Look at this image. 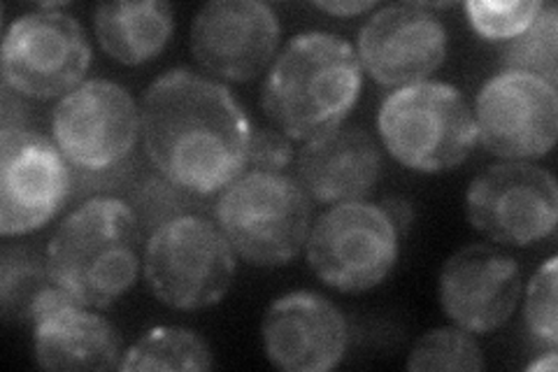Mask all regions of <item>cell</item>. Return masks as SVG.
<instances>
[{
    "label": "cell",
    "instance_id": "6",
    "mask_svg": "<svg viewBox=\"0 0 558 372\" xmlns=\"http://www.w3.org/2000/svg\"><path fill=\"white\" fill-rule=\"evenodd\" d=\"M235 252L217 221L184 215L145 242L147 287L170 310L194 312L221 303L235 277Z\"/></svg>",
    "mask_w": 558,
    "mask_h": 372
},
{
    "label": "cell",
    "instance_id": "23",
    "mask_svg": "<svg viewBox=\"0 0 558 372\" xmlns=\"http://www.w3.org/2000/svg\"><path fill=\"white\" fill-rule=\"evenodd\" d=\"M484 353L473 333L459 326H442L424 333L408 357L412 372H480Z\"/></svg>",
    "mask_w": 558,
    "mask_h": 372
},
{
    "label": "cell",
    "instance_id": "14",
    "mask_svg": "<svg viewBox=\"0 0 558 372\" xmlns=\"http://www.w3.org/2000/svg\"><path fill=\"white\" fill-rule=\"evenodd\" d=\"M361 68L377 84L403 88L426 82L447 59V28L424 3L387 5L359 33Z\"/></svg>",
    "mask_w": 558,
    "mask_h": 372
},
{
    "label": "cell",
    "instance_id": "10",
    "mask_svg": "<svg viewBox=\"0 0 558 372\" xmlns=\"http://www.w3.org/2000/svg\"><path fill=\"white\" fill-rule=\"evenodd\" d=\"M468 221L488 240L531 247L558 226L556 177L529 161H502L482 170L465 193Z\"/></svg>",
    "mask_w": 558,
    "mask_h": 372
},
{
    "label": "cell",
    "instance_id": "11",
    "mask_svg": "<svg viewBox=\"0 0 558 372\" xmlns=\"http://www.w3.org/2000/svg\"><path fill=\"white\" fill-rule=\"evenodd\" d=\"M73 196V166L54 140L28 127L0 129V236L40 230Z\"/></svg>",
    "mask_w": 558,
    "mask_h": 372
},
{
    "label": "cell",
    "instance_id": "19",
    "mask_svg": "<svg viewBox=\"0 0 558 372\" xmlns=\"http://www.w3.org/2000/svg\"><path fill=\"white\" fill-rule=\"evenodd\" d=\"M100 49L121 65L156 59L174 33V10L163 0H114L94 10Z\"/></svg>",
    "mask_w": 558,
    "mask_h": 372
},
{
    "label": "cell",
    "instance_id": "29",
    "mask_svg": "<svg viewBox=\"0 0 558 372\" xmlns=\"http://www.w3.org/2000/svg\"><path fill=\"white\" fill-rule=\"evenodd\" d=\"M314 8L336 14V16H359L365 12H373L377 8V0H326V3H314Z\"/></svg>",
    "mask_w": 558,
    "mask_h": 372
},
{
    "label": "cell",
    "instance_id": "13",
    "mask_svg": "<svg viewBox=\"0 0 558 372\" xmlns=\"http://www.w3.org/2000/svg\"><path fill=\"white\" fill-rule=\"evenodd\" d=\"M282 26L260 0H213L191 24V55L223 82H250L275 61Z\"/></svg>",
    "mask_w": 558,
    "mask_h": 372
},
{
    "label": "cell",
    "instance_id": "8",
    "mask_svg": "<svg viewBox=\"0 0 558 372\" xmlns=\"http://www.w3.org/2000/svg\"><path fill=\"white\" fill-rule=\"evenodd\" d=\"M61 5H43L8 26L3 38V84L22 98H63L82 82L92 45L82 24Z\"/></svg>",
    "mask_w": 558,
    "mask_h": 372
},
{
    "label": "cell",
    "instance_id": "21",
    "mask_svg": "<svg viewBox=\"0 0 558 372\" xmlns=\"http://www.w3.org/2000/svg\"><path fill=\"white\" fill-rule=\"evenodd\" d=\"M54 287L47 256L33 247H3L0 252V310L8 324H31L43 293Z\"/></svg>",
    "mask_w": 558,
    "mask_h": 372
},
{
    "label": "cell",
    "instance_id": "5",
    "mask_svg": "<svg viewBox=\"0 0 558 372\" xmlns=\"http://www.w3.org/2000/svg\"><path fill=\"white\" fill-rule=\"evenodd\" d=\"M377 131L400 166L424 175L459 168L477 145L475 115L465 96L433 80L396 88L384 98Z\"/></svg>",
    "mask_w": 558,
    "mask_h": 372
},
{
    "label": "cell",
    "instance_id": "25",
    "mask_svg": "<svg viewBox=\"0 0 558 372\" xmlns=\"http://www.w3.org/2000/svg\"><path fill=\"white\" fill-rule=\"evenodd\" d=\"M543 8V0H468L463 5L480 38L502 45L526 31Z\"/></svg>",
    "mask_w": 558,
    "mask_h": 372
},
{
    "label": "cell",
    "instance_id": "30",
    "mask_svg": "<svg viewBox=\"0 0 558 372\" xmlns=\"http://www.w3.org/2000/svg\"><path fill=\"white\" fill-rule=\"evenodd\" d=\"M529 370H547V372H554L556 370V349H547L545 359H537L535 363L529 365Z\"/></svg>",
    "mask_w": 558,
    "mask_h": 372
},
{
    "label": "cell",
    "instance_id": "28",
    "mask_svg": "<svg viewBox=\"0 0 558 372\" xmlns=\"http://www.w3.org/2000/svg\"><path fill=\"white\" fill-rule=\"evenodd\" d=\"M379 207H381L384 212H387V217H389L391 224L396 226L400 238H403V236L408 233V228L412 226V219H414L412 205H410L405 199L389 196V199H384V201L379 203Z\"/></svg>",
    "mask_w": 558,
    "mask_h": 372
},
{
    "label": "cell",
    "instance_id": "24",
    "mask_svg": "<svg viewBox=\"0 0 558 372\" xmlns=\"http://www.w3.org/2000/svg\"><path fill=\"white\" fill-rule=\"evenodd\" d=\"M124 201L133 207L145 240H149L154 230H159L172 219L184 215H203L201 199L174 187L161 172L143 175L140 180H135Z\"/></svg>",
    "mask_w": 558,
    "mask_h": 372
},
{
    "label": "cell",
    "instance_id": "20",
    "mask_svg": "<svg viewBox=\"0 0 558 372\" xmlns=\"http://www.w3.org/2000/svg\"><path fill=\"white\" fill-rule=\"evenodd\" d=\"M215 353L196 331L182 326H156L147 331L131 349L124 351L119 370H213Z\"/></svg>",
    "mask_w": 558,
    "mask_h": 372
},
{
    "label": "cell",
    "instance_id": "3",
    "mask_svg": "<svg viewBox=\"0 0 558 372\" xmlns=\"http://www.w3.org/2000/svg\"><path fill=\"white\" fill-rule=\"evenodd\" d=\"M143 242V228L124 199H86L51 236L45 250L47 271L77 303L105 310L137 281Z\"/></svg>",
    "mask_w": 558,
    "mask_h": 372
},
{
    "label": "cell",
    "instance_id": "15",
    "mask_svg": "<svg viewBox=\"0 0 558 372\" xmlns=\"http://www.w3.org/2000/svg\"><path fill=\"white\" fill-rule=\"evenodd\" d=\"M438 298L453 326L473 335L494 333L519 308L521 268L492 244H468L445 261Z\"/></svg>",
    "mask_w": 558,
    "mask_h": 372
},
{
    "label": "cell",
    "instance_id": "16",
    "mask_svg": "<svg viewBox=\"0 0 558 372\" xmlns=\"http://www.w3.org/2000/svg\"><path fill=\"white\" fill-rule=\"evenodd\" d=\"M260 340L268 361L284 372H328L349 349V324L342 310L322 293L289 291L272 300Z\"/></svg>",
    "mask_w": 558,
    "mask_h": 372
},
{
    "label": "cell",
    "instance_id": "2",
    "mask_svg": "<svg viewBox=\"0 0 558 372\" xmlns=\"http://www.w3.org/2000/svg\"><path fill=\"white\" fill-rule=\"evenodd\" d=\"M361 88L363 68L352 43L333 33L307 31L275 57L260 108L275 129L310 143L342 127L356 108Z\"/></svg>",
    "mask_w": 558,
    "mask_h": 372
},
{
    "label": "cell",
    "instance_id": "7",
    "mask_svg": "<svg viewBox=\"0 0 558 372\" xmlns=\"http://www.w3.org/2000/svg\"><path fill=\"white\" fill-rule=\"evenodd\" d=\"M400 254V233L379 205L368 201L328 207L310 228L305 256L326 287L363 293L389 277Z\"/></svg>",
    "mask_w": 558,
    "mask_h": 372
},
{
    "label": "cell",
    "instance_id": "4",
    "mask_svg": "<svg viewBox=\"0 0 558 372\" xmlns=\"http://www.w3.org/2000/svg\"><path fill=\"white\" fill-rule=\"evenodd\" d=\"M215 219L235 256L258 268H279L307 242L312 201L287 172L247 170L221 191Z\"/></svg>",
    "mask_w": 558,
    "mask_h": 372
},
{
    "label": "cell",
    "instance_id": "22",
    "mask_svg": "<svg viewBox=\"0 0 558 372\" xmlns=\"http://www.w3.org/2000/svg\"><path fill=\"white\" fill-rule=\"evenodd\" d=\"M558 10L545 3L533 24L500 49L502 70H517L558 86Z\"/></svg>",
    "mask_w": 558,
    "mask_h": 372
},
{
    "label": "cell",
    "instance_id": "1",
    "mask_svg": "<svg viewBox=\"0 0 558 372\" xmlns=\"http://www.w3.org/2000/svg\"><path fill=\"white\" fill-rule=\"evenodd\" d=\"M140 117L149 161L174 187L207 199L247 172L252 123L221 82L172 68L147 86Z\"/></svg>",
    "mask_w": 558,
    "mask_h": 372
},
{
    "label": "cell",
    "instance_id": "9",
    "mask_svg": "<svg viewBox=\"0 0 558 372\" xmlns=\"http://www.w3.org/2000/svg\"><path fill=\"white\" fill-rule=\"evenodd\" d=\"M143 135L135 98L110 80H84L51 112V137L68 164L102 172L133 156Z\"/></svg>",
    "mask_w": 558,
    "mask_h": 372
},
{
    "label": "cell",
    "instance_id": "12",
    "mask_svg": "<svg viewBox=\"0 0 558 372\" xmlns=\"http://www.w3.org/2000/svg\"><path fill=\"white\" fill-rule=\"evenodd\" d=\"M477 143L505 161H531L554 149L558 137V92L545 80L500 70L475 100Z\"/></svg>",
    "mask_w": 558,
    "mask_h": 372
},
{
    "label": "cell",
    "instance_id": "18",
    "mask_svg": "<svg viewBox=\"0 0 558 372\" xmlns=\"http://www.w3.org/2000/svg\"><path fill=\"white\" fill-rule=\"evenodd\" d=\"M33 357L45 370H119L124 343L108 319L70 296L33 322Z\"/></svg>",
    "mask_w": 558,
    "mask_h": 372
},
{
    "label": "cell",
    "instance_id": "26",
    "mask_svg": "<svg viewBox=\"0 0 558 372\" xmlns=\"http://www.w3.org/2000/svg\"><path fill=\"white\" fill-rule=\"evenodd\" d=\"M556 273H558V259L551 256L535 271L533 279L529 281L526 303H523V316H526L529 333L547 349H556L558 345Z\"/></svg>",
    "mask_w": 558,
    "mask_h": 372
},
{
    "label": "cell",
    "instance_id": "17",
    "mask_svg": "<svg viewBox=\"0 0 558 372\" xmlns=\"http://www.w3.org/2000/svg\"><path fill=\"white\" fill-rule=\"evenodd\" d=\"M384 170L381 154L368 131L342 127L310 140L299 154L295 180L310 201L324 205L365 201Z\"/></svg>",
    "mask_w": 558,
    "mask_h": 372
},
{
    "label": "cell",
    "instance_id": "27",
    "mask_svg": "<svg viewBox=\"0 0 558 372\" xmlns=\"http://www.w3.org/2000/svg\"><path fill=\"white\" fill-rule=\"evenodd\" d=\"M293 161V140L275 127H252L247 170L284 172Z\"/></svg>",
    "mask_w": 558,
    "mask_h": 372
}]
</instances>
